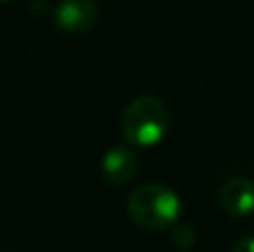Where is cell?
<instances>
[{
  "label": "cell",
  "instance_id": "obj_1",
  "mask_svg": "<svg viewBox=\"0 0 254 252\" xmlns=\"http://www.w3.org/2000/svg\"><path fill=\"white\" fill-rule=\"evenodd\" d=\"M127 214L145 230H165L176 226L181 214V199L163 183L138 186L127 199Z\"/></svg>",
  "mask_w": 254,
  "mask_h": 252
},
{
  "label": "cell",
  "instance_id": "obj_2",
  "mask_svg": "<svg viewBox=\"0 0 254 252\" xmlns=\"http://www.w3.org/2000/svg\"><path fill=\"white\" fill-rule=\"evenodd\" d=\"M121 129L129 145L154 147L170 129V112L156 96H138L125 107L121 116Z\"/></svg>",
  "mask_w": 254,
  "mask_h": 252
},
{
  "label": "cell",
  "instance_id": "obj_3",
  "mask_svg": "<svg viewBox=\"0 0 254 252\" xmlns=\"http://www.w3.org/2000/svg\"><path fill=\"white\" fill-rule=\"evenodd\" d=\"M52 18L63 34H87L98 20V4L94 0H61L54 7Z\"/></svg>",
  "mask_w": 254,
  "mask_h": 252
},
{
  "label": "cell",
  "instance_id": "obj_4",
  "mask_svg": "<svg viewBox=\"0 0 254 252\" xmlns=\"http://www.w3.org/2000/svg\"><path fill=\"white\" fill-rule=\"evenodd\" d=\"M221 208L230 214V217H248L254 212V183L250 179L234 177L223 183L221 188Z\"/></svg>",
  "mask_w": 254,
  "mask_h": 252
},
{
  "label": "cell",
  "instance_id": "obj_5",
  "mask_svg": "<svg viewBox=\"0 0 254 252\" xmlns=\"http://www.w3.org/2000/svg\"><path fill=\"white\" fill-rule=\"evenodd\" d=\"M138 168V161L131 147L127 145H114L103 154L101 159V172L112 186H123V183L131 181Z\"/></svg>",
  "mask_w": 254,
  "mask_h": 252
},
{
  "label": "cell",
  "instance_id": "obj_6",
  "mask_svg": "<svg viewBox=\"0 0 254 252\" xmlns=\"http://www.w3.org/2000/svg\"><path fill=\"white\" fill-rule=\"evenodd\" d=\"M194 241H196V232H194L192 226H174V230H172V244L176 248L188 250L194 246Z\"/></svg>",
  "mask_w": 254,
  "mask_h": 252
},
{
  "label": "cell",
  "instance_id": "obj_7",
  "mask_svg": "<svg viewBox=\"0 0 254 252\" xmlns=\"http://www.w3.org/2000/svg\"><path fill=\"white\" fill-rule=\"evenodd\" d=\"M232 252H254V237H246V239L237 241Z\"/></svg>",
  "mask_w": 254,
  "mask_h": 252
},
{
  "label": "cell",
  "instance_id": "obj_8",
  "mask_svg": "<svg viewBox=\"0 0 254 252\" xmlns=\"http://www.w3.org/2000/svg\"><path fill=\"white\" fill-rule=\"evenodd\" d=\"M0 2H11V0H0Z\"/></svg>",
  "mask_w": 254,
  "mask_h": 252
}]
</instances>
